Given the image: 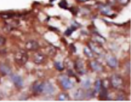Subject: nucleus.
I'll list each match as a JSON object with an SVG mask.
<instances>
[{
  "instance_id": "a211bd4d",
  "label": "nucleus",
  "mask_w": 131,
  "mask_h": 102,
  "mask_svg": "<svg viewBox=\"0 0 131 102\" xmlns=\"http://www.w3.org/2000/svg\"><path fill=\"white\" fill-rule=\"evenodd\" d=\"M83 52H84L85 55L87 56L88 58L92 59V58H93V57H94V54L93 53V51L89 49L88 47H85L84 49H83Z\"/></svg>"
},
{
  "instance_id": "9b49d317",
  "label": "nucleus",
  "mask_w": 131,
  "mask_h": 102,
  "mask_svg": "<svg viewBox=\"0 0 131 102\" xmlns=\"http://www.w3.org/2000/svg\"><path fill=\"white\" fill-rule=\"evenodd\" d=\"M46 61V56H45L44 54L40 53V52H36L33 56V62L35 64L37 65H40L43 64V63Z\"/></svg>"
},
{
  "instance_id": "5701e85b",
  "label": "nucleus",
  "mask_w": 131,
  "mask_h": 102,
  "mask_svg": "<svg viewBox=\"0 0 131 102\" xmlns=\"http://www.w3.org/2000/svg\"><path fill=\"white\" fill-rule=\"evenodd\" d=\"M15 14H13V13H3L1 14V18L3 19H11V18H13Z\"/></svg>"
},
{
  "instance_id": "39448f33",
  "label": "nucleus",
  "mask_w": 131,
  "mask_h": 102,
  "mask_svg": "<svg viewBox=\"0 0 131 102\" xmlns=\"http://www.w3.org/2000/svg\"><path fill=\"white\" fill-rule=\"evenodd\" d=\"M55 92V88L53 85L49 81L41 82V94L52 95Z\"/></svg>"
},
{
  "instance_id": "393cba45",
  "label": "nucleus",
  "mask_w": 131,
  "mask_h": 102,
  "mask_svg": "<svg viewBox=\"0 0 131 102\" xmlns=\"http://www.w3.org/2000/svg\"><path fill=\"white\" fill-rule=\"evenodd\" d=\"M59 6L64 9H67V3L66 0H62L61 3H59Z\"/></svg>"
},
{
  "instance_id": "f3484780",
  "label": "nucleus",
  "mask_w": 131,
  "mask_h": 102,
  "mask_svg": "<svg viewBox=\"0 0 131 102\" xmlns=\"http://www.w3.org/2000/svg\"><path fill=\"white\" fill-rule=\"evenodd\" d=\"M100 94V99L101 100H108V90L105 87L102 86L101 88L100 91L98 92Z\"/></svg>"
},
{
  "instance_id": "0eeeda50",
  "label": "nucleus",
  "mask_w": 131,
  "mask_h": 102,
  "mask_svg": "<svg viewBox=\"0 0 131 102\" xmlns=\"http://www.w3.org/2000/svg\"><path fill=\"white\" fill-rule=\"evenodd\" d=\"M74 67H75L76 71L80 74H86V72H87V70H86V69L84 67V63H83V61L81 59H77L75 61Z\"/></svg>"
},
{
  "instance_id": "1a4fd4ad",
  "label": "nucleus",
  "mask_w": 131,
  "mask_h": 102,
  "mask_svg": "<svg viewBox=\"0 0 131 102\" xmlns=\"http://www.w3.org/2000/svg\"><path fill=\"white\" fill-rule=\"evenodd\" d=\"M11 80L13 81L14 85H15L17 88H22L24 86V80L21 76L18 75V74H11Z\"/></svg>"
},
{
  "instance_id": "6e6552de",
  "label": "nucleus",
  "mask_w": 131,
  "mask_h": 102,
  "mask_svg": "<svg viewBox=\"0 0 131 102\" xmlns=\"http://www.w3.org/2000/svg\"><path fill=\"white\" fill-rule=\"evenodd\" d=\"M0 73L3 75H11L12 74V68L8 64L4 62H0Z\"/></svg>"
},
{
  "instance_id": "ddd939ff",
  "label": "nucleus",
  "mask_w": 131,
  "mask_h": 102,
  "mask_svg": "<svg viewBox=\"0 0 131 102\" xmlns=\"http://www.w3.org/2000/svg\"><path fill=\"white\" fill-rule=\"evenodd\" d=\"M39 47H40L39 43L35 40H29L25 44V49L29 51L37 50L39 49Z\"/></svg>"
},
{
  "instance_id": "6ab92c4d",
  "label": "nucleus",
  "mask_w": 131,
  "mask_h": 102,
  "mask_svg": "<svg viewBox=\"0 0 131 102\" xmlns=\"http://www.w3.org/2000/svg\"><path fill=\"white\" fill-rule=\"evenodd\" d=\"M102 80H97L96 81H95V91L96 93H98L100 91L101 88H102Z\"/></svg>"
},
{
  "instance_id": "f03ea898",
  "label": "nucleus",
  "mask_w": 131,
  "mask_h": 102,
  "mask_svg": "<svg viewBox=\"0 0 131 102\" xmlns=\"http://www.w3.org/2000/svg\"><path fill=\"white\" fill-rule=\"evenodd\" d=\"M88 47L93 51V53L95 54L97 56H103L104 54H105V51H104L102 45L96 43V42H94V41L88 42Z\"/></svg>"
},
{
  "instance_id": "dca6fc26",
  "label": "nucleus",
  "mask_w": 131,
  "mask_h": 102,
  "mask_svg": "<svg viewBox=\"0 0 131 102\" xmlns=\"http://www.w3.org/2000/svg\"><path fill=\"white\" fill-rule=\"evenodd\" d=\"M31 90L34 94H41V81H36L32 85Z\"/></svg>"
},
{
  "instance_id": "423d86ee",
  "label": "nucleus",
  "mask_w": 131,
  "mask_h": 102,
  "mask_svg": "<svg viewBox=\"0 0 131 102\" xmlns=\"http://www.w3.org/2000/svg\"><path fill=\"white\" fill-rule=\"evenodd\" d=\"M98 8H99L100 12L104 15H107L108 17H114L115 14H113L111 6H109L108 4H100L98 6Z\"/></svg>"
},
{
  "instance_id": "bb28decb",
  "label": "nucleus",
  "mask_w": 131,
  "mask_h": 102,
  "mask_svg": "<svg viewBox=\"0 0 131 102\" xmlns=\"http://www.w3.org/2000/svg\"><path fill=\"white\" fill-rule=\"evenodd\" d=\"M117 2L119 3L121 5L125 6V5H127L129 3V0H117Z\"/></svg>"
},
{
  "instance_id": "a878e982",
  "label": "nucleus",
  "mask_w": 131,
  "mask_h": 102,
  "mask_svg": "<svg viewBox=\"0 0 131 102\" xmlns=\"http://www.w3.org/2000/svg\"><path fill=\"white\" fill-rule=\"evenodd\" d=\"M125 95H124V94H123V93H121V94H118V97L116 98V100H126V98L124 97Z\"/></svg>"
},
{
  "instance_id": "c85d7f7f",
  "label": "nucleus",
  "mask_w": 131,
  "mask_h": 102,
  "mask_svg": "<svg viewBox=\"0 0 131 102\" xmlns=\"http://www.w3.org/2000/svg\"><path fill=\"white\" fill-rule=\"evenodd\" d=\"M117 3V0H107V4L109 6H114Z\"/></svg>"
},
{
  "instance_id": "20e7f679",
  "label": "nucleus",
  "mask_w": 131,
  "mask_h": 102,
  "mask_svg": "<svg viewBox=\"0 0 131 102\" xmlns=\"http://www.w3.org/2000/svg\"><path fill=\"white\" fill-rule=\"evenodd\" d=\"M59 80H60L62 88H64L65 90H70L74 87L73 81L67 75H61L60 78H59Z\"/></svg>"
},
{
  "instance_id": "4468645a",
  "label": "nucleus",
  "mask_w": 131,
  "mask_h": 102,
  "mask_svg": "<svg viewBox=\"0 0 131 102\" xmlns=\"http://www.w3.org/2000/svg\"><path fill=\"white\" fill-rule=\"evenodd\" d=\"M86 98V91L82 89H77L74 93V99L76 100H82Z\"/></svg>"
},
{
  "instance_id": "4be33fe9",
  "label": "nucleus",
  "mask_w": 131,
  "mask_h": 102,
  "mask_svg": "<svg viewBox=\"0 0 131 102\" xmlns=\"http://www.w3.org/2000/svg\"><path fill=\"white\" fill-rule=\"evenodd\" d=\"M77 29V27L76 26H74V25H71L70 28H68L67 29V31L65 32V34L66 35H67V36H69V35H71V34H72V32L73 31H75Z\"/></svg>"
},
{
  "instance_id": "412c9836",
  "label": "nucleus",
  "mask_w": 131,
  "mask_h": 102,
  "mask_svg": "<svg viewBox=\"0 0 131 102\" xmlns=\"http://www.w3.org/2000/svg\"><path fill=\"white\" fill-rule=\"evenodd\" d=\"M54 65H55V67H56V69L57 70H59V71H62L64 70V65L62 64L61 62H59V61H56V62H55V64H54Z\"/></svg>"
},
{
  "instance_id": "aec40b11",
  "label": "nucleus",
  "mask_w": 131,
  "mask_h": 102,
  "mask_svg": "<svg viewBox=\"0 0 131 102\" xmlns=\"http://www.w3.org/2000/svg\"><path fill=\"white\" fill-rule=\"evenodd\" d=\"M58 100H62V101H65V100H69V95H68L67 93H61L60 95H58Z\"/></svg>"
},
{
  "instance_id": "f257e3e1",
  "label": "nucleus",
  "mask_w": 131,
  "mask_h": 102,
  "mask_svg": "<svg viewBox=\"0 0 131 102\" xmlns=\"http://www.w3.org/2000/svg\"><path fill=\"white\" fill-rule=\"evenodd\" d=\"M29 56L28 54L24 50H19L16 52V54L14 55V61L17 65H20V66H23L25 65L28 61Z\"/></svg>"
},
{
  "instance_id": "7ed1b4c3",
  "label": "nucleus",
  "mask_w": 131,
  "mask_h": 102,
  "mask_svg": "<svg viewBox=\"0 0 131 102\" xmlns=\"http://www.w3.org/2000/svg\"><path fill=\"white\" fill-rule=\"evenodd\" d=\"M110 84H111L112 87L116 90H119L122 88L124 85L123 78L118 74H113L110 78Z\"/></svg>"
},
{
  "instance_id": "2eb2a0df",
  "label": "nucleus",
  "mask_w": 131,
  "mask_h": 102,
  "mask_svg": "<svg viewBox=\"0 0 131 102\" xmlns=\"http://www.w3.org/2000/svg\"><path fill=\"white\" fill-rule=\"evenodd\" d=\"M93 40L94 42H96V43L101 44V45L103 44L106 42V39L104 37H103V36H101L99 34H97V33H94V34H93Z\"/></svg>"
},
{
  "instance_id": "c756f323",
  "label": "nucleus",
  "mask_w": 131,
  "mask_h": 102,
  "mask_svg": "<svg viewBox=\"0 0 131 102\" xmlns=\"http://www.w3.org/2000/svg\"><path fill=\"white\" fill-rule=\"evenodd\" d=\"M78 1H80V2H87V1H88V0H78Z\"/></svg>"
},
{
  "instance_id": "b1692460",
  "label": "nucleus",
  "mask_w": 131,
  "mask_h": 102,
  "mask_svg": "<svg viewBox=\"0 0 131 102\" xmlns=\"http://www.w3.org/2000/svg\"><path fill=\"white\" fill-rule=\"evenodd\" d=\"M82 85L83 88H85V89H89L90 88V85H91V83H90V80H83L82 83Z\"/></svg>"
},
{
  "instance_id": "7c9ffc66",
  "label": "nucleus",
  "mask_w": 131,
  "mask_h": 102,
  "mask_svg": "<svg viewBox=\"0 0 131 102\" xmlns=\"http://www.w3.org/2000/svg\"><path fill=\"white\" fill-rule=\"evenodd\" d=\"M54 1H55V0H50V2H51V3H52V2H54Z\"/></svg>"
},
{
  "instance_id": "9d476101",
  "label": "nucleus",
  "mask_w": 131,
  "mask_h": 102,
  "mask_svg": "<svg viewBox=\"0 0 131 102\" xmlns=\"http://www.w3.org/2000/svg\"><path fill=\"white\" fill-rule=\"evenodd\" d=\"M90 67L94 72H97V73H101V72H103L104 70L103 65L101 63L96 60H93L90 62Z\"/></svg>"
},
{
  "instance_id": "f8f14e48",
  "label": "nucleus",
  "mask_w": 131,
  "mask_h": 102,
  "mask_svg": "<svg viewBox=\"0 0 131 102\" xmlns=\"http://www.w3.org/2000/svg\"><path fill=\"white\" fill-rule=\"evenodd\" d=\"M106 61H107V64H108V66L113 69H116L118 65V59H117V58H115L114 56H112V55L108 56L106 58Z\"/></svg>"
},
{
  "instance_id": "cd10ccee",
  "label": "nucleus",
  "mask_w": 131,
  "mask_h": 102,
  "mask_svg": "<svg viewBox=\"0 0 131 102\" xmlns=\"http://www.w3.org/2000/svg\"><path fill=\"white\" fill-rule=\"evenodd\" d=\"M6 43V40L4 37H3L2 35H0V47L1 46H4Z\"/></svg>"
}]
</instances>
